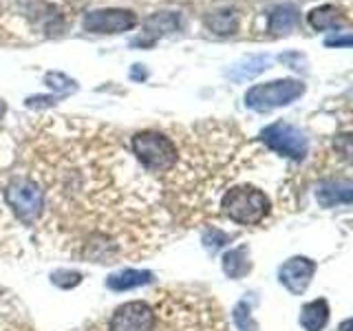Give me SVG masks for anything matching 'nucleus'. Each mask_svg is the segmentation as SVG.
Listing matches in <instances>:
<instances>
[{
  "label": "nucleus",
  "instance_id": "obj_27",
  "mask_svg": "<svg viewBox=\"0 0 353 331\" xmlns=\"http://www.w3.org/2000/svg\"><path fill=\"white\" fill-rule=\"evenodd\" d=\"M349 325H351L349 320H345V323H342V327H340V331H349Z\"/></svg>",
  "mask_w": 353,
  "mask_h": 331
},
{
  "label": "nucleus",
  "instance_id": "obj_2",
  "mask_svg": "<svg viewBox=\"0 0 353 331\" xmlns=\"http://www.w3.org/2000/svg\"><path fill=\"white\" fill-rule=\"evenodd\" d=\"M272 199L254 183L230 185L219 199V214L245 228L265 225L272 217Z\"/></svg>",
  "mask_w": 353,
  "mask_h": 331
},
{
  "label": "nucleus",
  "instance_id": "obj_28",
  "mask_svg": "<svg viewBox=\"0 0 353 331\" xmlns=\"http://www.w3.org/2000/svg\"><path fill=\"white\" fill-rule=\"evenodd\" d=\"M5 108H7V106H5V102H3V99H0V117L5 115Z\"/></svg>",
  "mask_w": 353,
  "mask_h": 331
},
{
  "label": "nucleus",
  "instance_id": "obj_18",
  "mask_svg": "<svg viewBox=\"0 0 353 331\" xmlns=\"http://www.w3.org/2000/svg\"><path fill=\"white\" fill-rule=\"evenodd\" d=\"M239 25V18L234 11H221V14H212L208 18V27L214 33H221V36H228V33H234Z\"/></svg>",
  "mask_w": 353,
  "mask_h": 331
},
{
  "label": "nucleus",
  "instance_id": "obj_4",
  "mask_svg": "<svg viewBox=\"0 0 353 331\" xmlns=\"http://www.w3.org/2000/svg\"><path fill=\"white\" fill-rule=\"evenodd\" d=\"M303 93H305V84L301 80L285 77V80H274L268 84L252 86L245 93V106H250L252 110H259V113H270L274 108L292 104Z\"/></svg>",
  "mask_w": 353,
  "mask_h": 331
},
{
  "label": "nucleus",
  "instance_id": "obj_8",
  "mask_svg": "<svg viewBox=\"0 0 353 331\" xmlns=\"http://www.w3.org/2000/svg\"><path fill=\"white\" fill-rule=\"evenodd\" d=\"M314 274H316V261L307 257H294L281 265L279 281L287 292L301 296L309 287V283H312Z\"/></svg>",
  "mask_w": 353,
  "mask_h": 331
},
{
  "label": "nucleus",
  "instance_id": "obj_16",
  "mask_svg": "<svg viewBox=\"0 0 353 331\" xmlns=\"http://www.w3.org/2000/svg\"><path fill=\"white\" fill-rule=\"evenodd\" d=\"M298 25V11L292 5L276 7L270 14V31L272 33H290Z\"/></svg>",
  "mask_w": 353,
  "mask_h": 331
},
{
  "label": "nucleus",
  "instance_id": "obj_3",
  "mask_svg": "<svg viewBox=\"0 0 353 331\" xmlns=\"http://www.w3.org/2000/svg\"><path fill=\"white\" fill-rule=\"evenodd\" d=\"M130 150L135 154L139 168L150 177H159L161 181L174 170L176 161H179L176 141L161 130L135 132L130 139Z\"/></svg>",
  "mask_w": 353,
  "mask_h": 331
},
{
  "label": "nucleus",
  "instance_id": "obj_1",
  "mask_svg": "<svg viewBox=\"0 0 353 331\" xmlns=\"http://www.w3.org/2000/svg\"><path fill=\"white\" fill-rule=\"evenodd\" d=\"M42 135L27 148L25 174L42 192L33 239L77 261L110 265L148 257L172 234L152 177L132 168L104 135Z\"/></svg>",
  "mask_w": 353,
  "mask_h": 331
},
{
  "label": "nucleus",
  "instance_id": "obj_25",
  "mask_svg": "<svg viewBox=\"0 0 353 331\" xmlns=\"http://www.w3.org/2000/svg\"><path fill=\"white\" fill-rule=\"evenodd\" d=\"M325 44H327V47H338V44H342V47H351V36H349V33H345L342 38H327Z\"/></svg>",
  "mask_w": 353,
  "mask_h": 331
},
{
  "label": "nucleus",
  "instance_id": "obj_19",
  "mask_svg": "<svg viewBox=\"0 0 353 331\" xmlns=\"http://www.w3.org/2000/svg\"><path fill=\"white\" fill-rule=\"evenodd\" d=\"M232 318H234V325L239 331H259V325H256V320H254L248 303L234 305V309H232Z\"/></svg>",
  "mask_w": 353,
  "mask_h": 331
},
{
  "label": "nucleus",
  "instance_id": "obj_10",
  "mask_svg": "<svg viewBox=\"0 0 353 331\" xmlns=\"http://www.w3.org/2000/svg\"><path fill=\"white\" fill-rule=\"evenodd\" d=\"M353 199V185L349 179H327L316 188V201L323 208H334L338 203L349 205Z\"/></svg>",
  "mask_w": 353,
  "mask_h": 331
},
{
  "label": "nucleus",
  "instance_id": "obj_7",
  "mask_svg": "<svg viewBox=\"0 0 353 331\" xmlns=\"http://www.w3.org/2000/svg\"><path fill=\"white\" fill-rule=\"evenodd\" d=\"M137 25V16L128 9H95L84 16V29L91 33H124Z\"/></svg>",
  "mask_w": 353,
  "mask_h": 331
},
{
  "label": "nucleus",
  "instance_id": "obj_6",
  "mask_svg": "<svg viewBox=\"0 0 353 331\" xmlns=\"http://www.w3.org/2000/svg\"><path fill=\"white\" fill-rule=\"evenodd\" d=\"M106 331H157V312L150 301H130L104 318Z\"/></svg>",
  "mask_w": 353,
  "mask_h": 331
},
{
  "label": "nucleus",
  "instance_id": "obj_21",
  "mask_svg": "<svg viewBox=\"0 0 353 331\" xmlns=\"http://www.w3.org/2000/svg\"><path fill=\"white\" fill-rule=\"evenodd\" d=\"M232 237L228 234V232H223L219 225H208L203 230V245L210 254H214L219 248H223L225 243L230 241Z\"/></svg>",
  "mask_w": 353,
  "mask_h": 331
},
{
  "label": "nucleus",
  "instance_id": "obj_22",
  "mask_svg": "<svg viewBox=\"0 0 353 331\" xmlns=\"http://www.w3.org/2000/svg\"><path fill=\"white\" fill-rule=\"evenodd\" d=\"M44 82H47L49 88H53L55 93H73L77 91V84L71 80V77H66L64 73H58V71H51L47 73V77H44Z\"/></svg>",
  "mask_w": 353,
  "mask_h": 331
},
{
  "label": "nucleus",
  "instance_id": "obj_23",
  "mask_svg": "<svg viewBox=\"0 0 353 331\" xmlns=\"http://www.w3.org/2000/svg\"><path fill=\"white\" fill-rule=\"evenodd\" d=\"M51 283L62 287V290H71V287L82 283V274L80 272H71V270H58L51 274Z\"/></svg>",
  "mask_w": 353,
  "mask_h": 331
},
{
  "label": "nucleus",
  "instance_id": "obj_11",
  "mask_svg": "<svg viewBox=\"0 0 353 331\" xmlns=\"http://www.w3.org/2000/svg\"><path fill=\"white\" fill-rule=\"evenodd\" d=\"M152 281V272L146 270H121L117 274H110L106 279V287L113 292H128L135 287L148 285Z\"/></svg>",
  "mask_w": 353,
  "mask_h": 331
},
{
  "label": "nucleus",
  "instance_id": "obj_5",
  "mask_svg": "<svg viewBox=\"0 0 353 331\" xmlns=\"http://www.w3.org/2000/svg\"><path fill=\"white\" fill-rule=\"evenodd\" d=\"M261 141L276 154H283V157H290L294 161H303L309 152L307 135L287 121H274L268 128H263Z\"/></svg>",
  "mask_w": 353,
  "mask_h": 331
},
{
  "label": "nucleus",
  "instance_id": "obj_14",
  "mask_svg": "<svg viewBox=\"0 0 353 331\" xmlns=\"http://www.w3.org/2000/svg\"><path fill=\"white\" fill-rule=\"evenodd\" d=\"M268 66H270L268 55H250V58L241 60L232 66V69L228 71V75L234 82H245V80H252V77H256L259 73H263Z\"/></svg>",
  "mask_w": 353,
  "mask_h": 331
},
{
  "label": "nucleus",
  "instance_id": "obj_15",
  "mask_svg": "<svg viewBox=\"0 0 353 331\" xmlns=\"http://www.w3.org/2000/svg\"><path fill=\"white\" fill-rule=\"evenodd\" d=\"M309 25H312L316 31H325V29H336L345 22V16L342 11L334 5H323V7H316L309 11Z\"/></svg>",
  "mask_w": 353,
  "mask_h": 331
},
{
  "label": "nucleus",
  "instance_id": "obj_12",
  "mask_svg": "<svg viewBox=\"0 0 353 331\" xmlns=\"http://www.w3.org/2000/svg\"><path fill=\"white\" fill-rule=\"evenodd\" d=\"M329 323V303L325 298L307 303L301 309V327L305 331H323Z\"/></svg>",
  "mask_w": 353,
  "mask_h": 331
},
{
  "label": "nucleus",
  "instance_id": "obj_13",
  "mask_svg": "<svg viewBox=\"0 0 353 331\" xmlns=\"http://www.w3.org/2000/svg\"><path fill=\"white\" fill-rule=\"evenodd\" d=\"M252 270V263H250V252L245 245H239V248H232L230 252L223 254V272L230 279H243L248 276Z\"/></svg>",
  "mask_w": 353,
  "mask_h": 331
},
{
  "label": "nucleus",
  "instance_id": "obj_20",
  "mask_svg": "<svg viewBox=\"0 0 353 331\" xmlns=\"http://www.w3.org/2000/svg\"><path fill=\"white\" fill-rule=\"evenodd\" d=\"M14 219L7 212L3 194H0V245H11L16 243V232H14Z\"/></svg>",
  "mask_w": 353,
  "mask_h": 331
},
{
  "label": "nucleus",
  "instance_id": "obj_26",
  "mask_svg": "<svg viewBox=\"0 0 353 331\" xmlns=\"http://www.w3.org/2000/svg\"><path fill=\"white\" fill-rule=\"evenodd\" d=\"M146 75H148V73H146V69H141V64H135V69L130 71V77H132V80H143Z\"/></svg>",
  "mask_w": 353,
  "mask_h": 331
},
{
  "label": "nucleus",
  "instance_id": "obj_24",
  "mask_svg": "<svg viewBox=\"0 0 353 331\" xmlns=\"http://www.w3.org/2000/svg\"><path fill=\"white\" fill-rule=\"evenodd\" d=\"M53 104H55V97H47V95H38V97L27 99L29 108H42V106H53Z\"/></svg>",
  "mask_w": 353,
  "mask_h": 331
},
{
  "label": "nucleus",
  "instance_id": "obj_17",
  "mask_svg": "<svg viewBox=\"0 0 353 331\" xmlns=\"http://www.w3.org/2000/svg\"><path fill=\"white\" fill-rule=\"evenodd\" d=\"M179 27V18L174 14H157L146 20V33L154 40L157 36H163V33H170ZM150 40V42H152Z\"/></svg>",
  "mask_w": 353,
  "mask_h": 331
},
{
  "label": "nucleus",
  "instance_id": "obj_9",
  "mask_svg": "<svg viewBox=\"0 0 353 331\" xmlns=\"http://www.w3.org/2000/svg\"><path fill=\"white\" fill-rule=\"evenodd\" d=\"M0 331H33L20 303L0 287Z\"/></svg>",
  "mask_w": 353,
  "mask_h": 331
}]
</instances>
